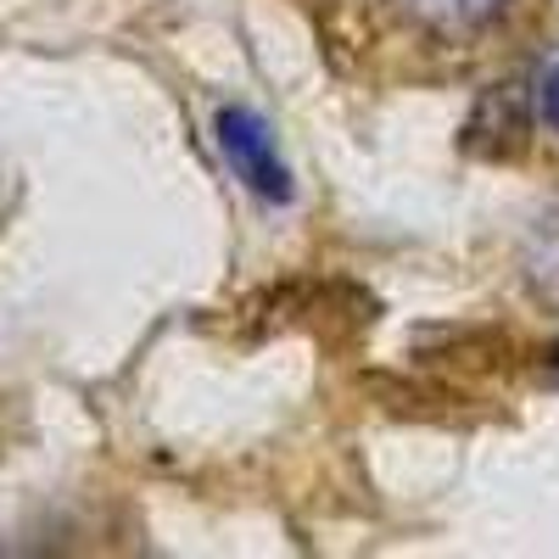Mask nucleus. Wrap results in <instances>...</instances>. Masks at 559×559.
Here are the masks:
<instances>
[{"mask_svg": "<svg viewBox=\"0 0 559 559\" xmlns=\"http://www.w3.org/2000/svg\"><path fill=\"white\" fill-rule=\"evenodd\" d=\"M392 7L431 39H471L503 17L509 0H392Z\"/></svg>", "mask_w": 559, "mask_h": 559, "instance_id": "obj_2", "label": "nucleus"}, {"mask_svg": "<svg viewBox=\"0 0 559 559\" xmlns=\"http://www.w3.org/2000/svg\"><path fill=\"white\" fill-rule=\"evenodd\" d=\"M554 369H559V353H554Z\"/></svg>", "mask_w": 559, "mask_h": 559, "instance_id": "obj_4", "label": "nucleus"}, {"mask_svg": "<svg viewBox=\"0 0 559 559\" xmlns=\"http://www.w3.org/2000/svg\"><path fill=\"white\" fill-rule=\"evenodd\" d=\"M543 118H548V123L559 129V68H554V73L543 79Z\"/></svg>", "mask_w": 559, "mask_h": 559, "instance_id": "obj_3", "label": "nucleus"}, {"mask_svg": "<svg viewBox=\"0 0 559 559\" xmlns=\"http://www.w3.org/2000/svg\"><path fill=\"white\" fill-rule=\"evenodd\" d=\"M213 129H218V152H224L229 174H236L252 197H263V202H292L297 197L292 168H286V157H280V140H274L263 112L224 107Z\"/></svg>", "mask_w": 559, "mask_h": 559, "instance_id": "obj_1", "label": "nucleus"}]
</instances>
